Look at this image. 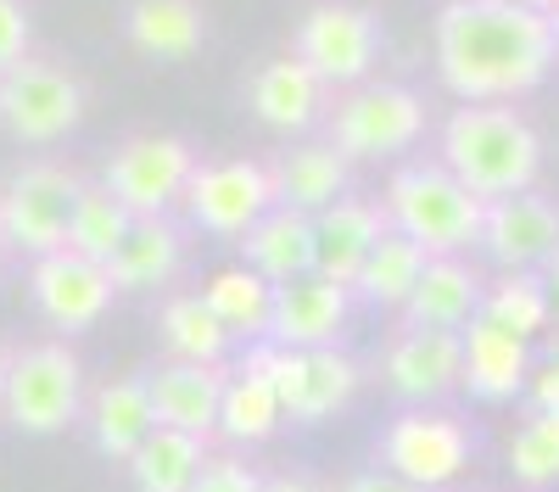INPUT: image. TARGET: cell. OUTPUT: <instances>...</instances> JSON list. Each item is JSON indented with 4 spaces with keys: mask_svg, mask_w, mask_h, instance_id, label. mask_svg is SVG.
Wrapping results in <instances>:
<instances>
[{
    "mask_svg": "<svg viewBox=\"0 0 559 492\" xmlns=\"http://www.w3.org/2000/svg\"><path fill=\"white\" fill-rule=\"evenodd\" d=\"M324 96H331V84H324L297 51L286 57H269L252 79H247V101L252 112L269 123V129H286V134H302L324 118Z\"/></svg>",
    "mask_w": 559,
    "mask_h": 492,
    "instance_id": "d6986e66",
    "label": "cell"
},
{
    "mask_svg": "<svg viewBox=\"0 0 559 492\" xmlns=\"http://www.w3.org/2000/svg\"><path fill=\"white\" fill-rule=\"evenodd\" d=\"M521 7H532V12H554L559 0H521Z\"/></svg>",
    "mask_w": 559,
    "mask_h": 492,
    "instance_id": "7bdbcfd3",
    "label": "cell"
},
{
    "mask_svg": "<svg viewBox=\"0 0 559 492\" xmlns=\"http://www.w3.org/2000/svg\"><path fill=\"white\" fill-rule=\"evenodd\" d=\"M342 492H426V487H414V481H403V476H392V470H364V476H353Z\"/></svg>",
    "mask_w": 559,
    "mask_h": 492,
    "instance_id": "74e56055",
    "label": "cell"
},
{
    "mask_svg": "<svg viewBox=\"0 0 559 492\" xmlns=\"http://www.w3.org/2000/svg\"><path fill=\"white\" fill-rule=\"evenodd\" d=\"M129 224H134V213L102 185H84V196H79V207H73V224H68V252H79V257H96V263H112V252L123 247V236H129Z\"/></svg>",
    "mask_w": 559,
    "mask_h": 492,
    "instance_id": "d6a6232c",
    "label": "cell"
},
{
    "mask_svg": "<svg viewBox=\"0 0 559 492\" xmlns=\"http://www.w3.org/2000/svg\"><path fill=\"white\" fill-rule=\"evenodd\" d=\"M202 302L224 320L229 336L241 341H269V313H274V286L258 275V268H218V275L202 286Z\"/></svg>",
    "mask_w": 559,
    "mask_h": 492,
    "instance_id": "f1b7e54d",
    "label": "cell"
},
{
    "mask_svg": "<svg viewBox=\"0 0 559 492\" xmlns=\"http://www.w3.org/2000/svg\"><path fill=\"white\" fill-rule=\"evenodd\" d=\"M353 291L324 280V275H297L274 286V313H269V341L274 347H336L347 331Z\"/></svg>",
    "mask_w": 559,
    "mask_h": 492,
    "instance_id": "2e32d148",
    "label": "cell"
},
{
    "mask_svg": "<svg viewBox=\"0 0 559 492\" xmlns=\"http://www.w3.org/2000/svg\"><path fill=\"white\" fill-rule=\"evenodd\" d=\"M476 320H492V325H503V331H515V336L537 341V336L554 325L548 280L537 275V268H509V275H498V280L487 286Z\"/></svg>",
    "mask_w": 559,
    "mask_h": 492,
    "instance_id": "4dcf8cb0",
    "label": "cell"
},
{
    "mask_svg": "<svg viewBox=\"0 0 559 492\" xmlns=\"http://www.w3.org/2000/svg\"><path fill=\"white\" fill-rule=\"evenodd\" d=\"M79 118H84V79L68 73L62 62L23 57L17 68L0 73V129L12 141L51 146L79 129Z\"/></svg>",
    "mask_w": 559,
    "mask_h": 492,
    "instance_id": "ba28073f",
    "label": "cell"
},
{
    "mask_svg": "<svg viewBox=\"0 0 559 492\" xmlns=\"http://www.w3.org/2000/svg\"><path fill=\"white\" fill-rule=\"evenodd\" d=\"M7 252H12V247H7V236H0V268H7Z\"/></svg>",
    "mask_w": 559,
    "mask_h": 492,
    "instance_id": "ee69618b",
    "label": "cell"
},
{
    "mask_svg": "<svg viewBox=\"0 0 559 492\" xmlns=\"http://www.w3.org/2000/svg\"><path fill=\"white\" fill-rule=\"evenodd\" d=\"M554 68L548 12L521 0H448L437 12V79L464 107L532 96Z\"/></svg>",
    "mask_w": 559,
    "mask_h": 492,
    "instance_id": "6da1fadb",
    "label": "cell"
},
{
    "mask_svg": "<svg viewBox=\"0 0 559 492\" xmlns=\"http://www.w3.org/2000/svg\"><path fill=\"white\" fill-rule=\"evenodd\" d=\"M559 247V202H548L543 191H521V196H503L487 202L481 218V247L503 275L509 268H543Z\"/></svg>",
    "mask_w": 559,
    "mask_h": 492,
    "instance_id": "5bb4252c",
    "label": "cell"
},
{
    "mask_svg": "<svg viewBox=\"0 0 559 492\" xmlns=\"http://www.w3.org/2000/svg\"><path fill=\"white\" fill-rule=\"evenodd\" d=\"M90 179H79L68 163H28L0 191V236L12 252L51 257L68 247V224Z\"/></svg>",
    "mask_w": 559,
    "mask_h": 492,
    "instance_id": "8992f818",
    "label": "cell"
},
{
    "mask_svg": "<svg viewBox=\"0 0 559 492\" xmlns=\"http://www.w3.org/2000/svg\"><path fill=\"white\" fill-rule=\"evenodd\" d=\"M481 218L487 202L471 185H459L442 163H403L386 185V224L431 257H464L481 247Z\"/></svg>",
    "mask_w": 559,
    "mask_h": 492,
    "instance_id": "3957f363",
    "label": "cell"
},
{
    "mask_svg": "<svg viewBox=\"0 0 559 492\" xmlns=\"http://www.w3.org/2000/svg\"><path fill=\"white\" fill-rule=\"evenodd\" d=\"M34 45V23L23 12V0H0V73L17 68Z\"/></svg>",
    "mask_w": 559,
    "mask_h": 492,
    "instance_id": "d590c367",
    "label": "cell"
},
{
    "mask_svg": "<svg viewBox=\"0 0 559 492\" xmlns=\"http://www.w3.org/2000/svg\"><path fill=\"white\" fill-rule=\"evenodd\" d=\"M84 415H90V436H96V447L107 459H123V465L140 454V442L157 431L146 375H118V381L96 386L90 403H84Z\"/></svg>",
    "mask_w": 559,
    "mask_h": 492,
    "instance_id": "7402d4cb",
    "label": "cell"
},
{
    "mask_svg": "<svg viewBox=\"0 0 559 492\" xmlns=\"http://www.w3.org/2000/svg\"><path fill=\"white\" fill-rule=\"evenodd\" d=\"M263 492H319L313 481H302V476H269L263 481Z\"/></svg>",
    "mask_w": 559,
    "mask_h": 492,
    "instance_id": "ab89813d",
    "label": "cell"
},
{
    "mask_svg": "<svg viewBox=\"0 0 559 492\" xmlns=\"http://www.w3.org/2000/svg\"><path fill=\"white\" fill-rule=\"evenodd\" d=\"M526 409L559 415V352H548L543 364L532 370V381H526Z\"/></svg>",
    "mask_w": 559,
    "mask_h": 492,
    "instance_id": "8d00e7d4",
    "label": "cell"
},
{
    "mask_svg": "<svg viewBox=\"0 0 559 492\" xmlns=\"http://www.w3.org/2000/svg\"><path fill=\"white\" fill-rule=\"evenodd\" d=\"M386 386L408 403H437L453 386H464V341L448 331H414L403 325V336L386 347Z\"/></svg>",
    "mask_w": 559,
    "mask_h": 492,
    "instance_id": "ac0fdd59",
    "label": "cell"
},
{
    "mask_svg": "<svg viewBox=\"0 0 559 492\" xmlns=\"http://www.w3.org/2000/svg\"><path fill=\"white\" fill-rule=\"evenodd\" d=\"M274 202H280L274 168L247 163V157L202 163L191 173V185H185V213H191V224H202L207 236H224V241H241Z\"/></svg>",
    "mask_w": 559,
    "mask_h": 492,
    "instance_id": "8fae6325",
    "label": "cell"
},
{
    "mask_svg": "<svg viewBox=\"0 0 559 492\" xmlns=\"http://www.w3.org/2000/svg\"><path fill=\"white\" fill-rule=\"evenodd\" d=\"M224 364H157L146 375V392H152V409H157V425H174V431H191V436H213L218 431V403H224Z\"/></svg>",
    "mask_w": 559,
    "mask_h": 492,
    "instance_id": "44dd1931",
    "label": "cell"
},
{
    "mask_svg": "<svg viewBox=\"0 0 559 492\" xmlns=\"http://www.w3.org/2000/svg\"><path fill=\"white\" fill-rule=\"evenodd\" d=\"M543 280H548V297H554V352H559V247H554V257L543 263Z\"/></svg>",
    "mask_w": 559,
    "mask_h": 492,
    "instance_id": "f35d334b",
    "label": "cell"
},
{
    "mask_svg": "<svg viewBox=\"0 0 559 492\" xmlns=\"http://www.w3.org/2000/svg\"><path fill=\"white\" fill-rule=\"evenodd\" d=\"M252 364L274 386L286 420H297V425H319V420L342 415L364 386V370L342 347H274V341H258Z\"/></svg>",
    "mask_w": 559,
    "mask_h": 492,
    "instance_id": "277c9868",
    "label": "cell"
},
{
    "mask_svg": "<svg viewBox=\"0 0 559 492\" xmlns=\"http://www.w3.org/2000/svg\"><path fill=\"white\" fill-rule=\"evenodd\" d=\"M392 230L386 224V207L376 202H358V196H342L324 213H313V275L336 280V286H358L369 252L381 247V236Z\"/></svg>",
    "mask_w": 559,
    "mask_h": 492,
    "instance_id": "9a60e30c",
    "label": "cell"
},
{
    "mask_svg": "<svg viewBox=\"0 0 559 492\" xmlns=\"http://www.w3.org/2000/svg\"><path fill=\"white\" fill-rule=\"evenodd\" d=\"M123 34L152 62H191L207 39V12L202 0H129Z\"/></svg>",
    "mask_w": 559,
    "mask_h": 492,
    "instance_id": "cb8c5ba5",
    "label": "cell"
},
{
    "mask_svg": "<svg viewBox=\"0 0 559 492\" xmlns=\"http://www.w3.org/2000/svg\"><path fill=\"white\" fill-rule=\"evenodd\" d=\"M426 263H431L426 247L408 241L403 230H386L381 247L369 252V263H364V275H358L353 291H358L364 302H376V308H397V313H403V302L414 297L419 275H426Z\"/></svg>",
    "mask_w": 559,
    "mask_h": 492,
    "instance_id": "1f68e13d",
    "label": "cell"
},
{
    "mask_svg": "<svg viewBox=\"0 0 559 492\" xmlns=\"http://www.w3.org/2000/svg\"><path fill=\"white\" fill-rule=\"evenodd\" d=\"M179 263H185V236H179V224L168 213H157V218L129 224V236L112 252L107 275H112L118 291H157L179 275Z\"/></svg>",
    "mask_w": 559,
    "mask_h": 492,
    "instance_id": "d4e9b609",
    "label": "cell"
},
{
    "mask_svg": "<svg viewBox=\"0 0 559 492\" xmlns=\"http://www.w3.org/2000/svg\"><path fill=\"white\" fill-rule=\"evenodd\" d=\"M297 57L331 89L369 84V68L381 57V17L358 0H319L297 23Z\"/></svg>",
    "mask_w": 559,
    "mask_h": 492,
    "instance_id": "30bf717a",
    "label": "cell"
},
{
    "mask_svg": "<svg viewBox=\"0 0 559 492\" xmlns=\"http://www.w3.org/2000/svg\"><path fill=\"white\" fill-rule=\"evenodd\" d=\"M241 263L258 268L269 286H286L297 275H313V213H297L286 202H274L241 236Z\"/></svg>",
    "mask_w": 559,
    "mask_h": 492,
    "instance_id": "603a6c76",
    "label": "cell"
},
{
    "mask_svg": "<svg viewBox=\"0 0 559 492\" xmlns=\"http://www.w3.org/2000/svg\"><path fill=\"white\" fill-rule=\"evenodd\" d=\"M548 34H554V62H559V7L548 12Z\"/></svg>",
    "mask_w": 559,
    "mask_h": 492,
    "instance_id": "60d3db41",
    "label": "cell"
},
{
    "mask_svg": "<svg viewBox=\"0 0 559 492\" xmlns=\"http://www.w3.org/2000/svg\"><path fill=\"white\" fill-rule=\"evenodd\" d=\"M442 168L481 202H503L537 191L543 141L509 101H476V107L459 101V112L442 123Z\"/></svg>",
    "mask_w": 559,
    "mask_h": 492,
    "instance_id": "7a4b0ae2",
    "label": "cell"
},
{
    "mask_svg": "<svg viewBox=\"0 0 559 492\" xmlns=\"http://www.w3.org/2000/svg\"><path fill=\"white\" fill-rule=\"evenodd\" d=\"M157 336L168 347V358H179V364H224V352H229V336L224 320L202 302V291L191 297H168L163 313H157Z\"/></svg>",
    "mask_w": 559,
    "mask_h": 492,
    "instance_id": "83f0119b",
    "label": "cell"
},
{
    "mask_svg": "<svg viewBox=\"0 0 559 492\" xmlns=\"http://www.w3.org/2000/svg\"><path fill=\"white\" fill-rule=\"evenodd\" d=\"M191 492H263V476L247 465V459H229V454H207L202 476L191 481Z\"/></svg>",
    "mask_w": 559,
    "mask_h": 492,
    "instance_id": "e575fe53",
    "label": "cell"
},
{
    "mask_svg": "<svg viewBox=\"0 0 559 492\" xmlns=\"http://www.w3.org/2000/svg\"><path fill=\"white\" fill-rule=\"evenodd\" d=\"M28 291H34V308L51 320L62 336H79L102 320L112 308L118 286L107 275V263L96 257H79V252H51V257H34L28 268Z\"/></svg>",
    "mask_w": 559,
    "mask_h": 492,
    "instance_id": "4fadbf2b",
    "label": "cell"
},
{
    "mask_svg": "<svg viewBox=\"0 0 559 492\" xmlns=\"http://www.w3.org/2000/svg\"><path fill=\"white\" fill-rule=\"evenodd\" d=\"M280 420H286V409H280L274 386L263 381V370L252 364V358L241 370H229L224 403H218V436H229V442H269L280 431Z\"/></svg>",
    "mask_w": 559,
    "mask_h": 492,
    "instance_id": "f546056e",
    "label": "cell"
},
{
    "mask_svg": "<svg viewBox=\"0 0 559 492\" xmlns=\"http://www.w3.org/2000/svg\"><path fill=\"white\" fill-rule=\"evenodd\" d=\"M7 370H12V352L0 347V392H7Z\"/></svg>",
    "mask_w": 559,
    "mask_h": 492,
    "instance_id": "b9f144b4",
    "label": "cell"
},
{
    "mask_svg": "<svg viewBox=\"0 0 559 492\" xmlns=\"http://www.w3.org/2000/svg\"><path fill=\"white\" fill-rule=\"evenodd\" d=\"M459 341H464V392H471V397H481V403H515V397H526V381L537 370L526 336L503 331L492 320H471Z\"/></svg>",
    "mask_w": 559,
    "mask_h": 492,
    "instance_id": "e0dca14e",
    "label": "cell"
},
{
    "mask_svg": "<svg viewBox=\"0 0 559 492\" xmlns=\"http://www.w3.org/2000/svg\"><path fill=\"white\" fill-rule=\"evenodd\" d=\"M426 134V101L408 84H353L331 107V146L347 163L403 157Z\"/></svg>",
    "mask_w": 559,
    "mask_h": 492,
    "instance_id": "52a82bcc",
    "label": "cell"
},
{
    "mask_svg": "<svg viewBox=\"0 0 559 492\" xmlns=\"http://www.w3.org/2000/svg\"><path fill=\"white\" fill-rule=\"evenodd\" d=\"M202 465H207V436L157 425L140 442V454L129 459V481H134V492H191Z\"/></svg>",
    "mask_w": 559,
    "mask_h": 492,
    "instance_id": "4316f807",
    "label": "cell"
},
{
    "mask_svg": "<svg viewBox=\"0 0 559 492\" xmlns=\"http://www.w3.org/2000/svg\"><path fill=\"white\" fill-rule=\"evenodd\" d=\"M471 465V431H464L453 415H437V409H408L386 425L381 436V470L414 481V487H453Z\"/></svg>",
    "mask_w": 559,
    "mask_h": 492,
    "instance_id": "7c38bea8",
    "label": "cell"
},
{
    "mask_svg": "<svg viewBox=\"0 0 559 492\" xmlns=\"http://www.w3.org/2000/svg\"><path fill=\"white\" fill-rule=\"evenodd\" d=\"M197 152L179 134H129L123 146L107 152L102 163V185L134 213V218H157L174 202H185V185L197 173Z\"/></svg>",
    "mask_w": 559,
    "mask_h": 492,
    "instance_id": "9c48e42d",
    "label": "cell"
},
{
    "mask_svg": "<svg viewBox=\"0 0 559 492\" xmlns=\"http://www.w3.org/2000/svg\"><path fill=\"white\" fill-rule=\"evenodd\" d=\"M84 370L62 341H39L12 352L7 392H0V415L28 436H57L84 415Z\"/></svg>",
    "mask_w": 559,
    "mask_h": 492,
    "instance_id": "5b68a950",
    "label": "cell"
},
{
    "mask_svg": "<svg viewBox=\"0 0 559 492\" xmlns=\"http://www.w3.org/2000/svg\"><path fill=\"white\" fill-rule=\"evenodd\" d=\"M347 168L353 163L331 141H308V146H292L274 163V191L297 213H324L331 202L347 196Z\"/></svg>",
    "mask_w": 559,
    "mask_h": 492,
    "instance_id": "484cf974",
    "label": "cell"
},
{
    "mask_svg": "<svg viewBox=\"0 0 559 492\" xmlns=\"http://www.w3.org/2000/svg\"><path fill=\"white\" fill-rule=\"evenodd\" d=\"M509 476L521 487L543 492L559 481V415H537L526 409V420L509 436Z\"/></svg>",
    "mask_w": 559,
    "mask_h": 492,
    "instance_id": "836d02e7",
    "label": "cell"
},
{
    "mask_svg": "<svg viewBox=\"0 0 559 492\" xmlns=\"http://www.w3.org/2000/svg\"><path fill=\"white\" fill-rule=\"evenodd\" d=\"M481 297H487V280L464 257H431L419 286H414V297L403 302V325L464 336V325L481 313Z\"/></svg>",
    "mask_w": 559,
    "mask_h": 492,
    "instance_id": "ffe728a7",
    "label": "cell"
}]
</instances>
